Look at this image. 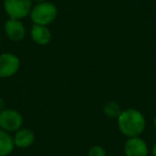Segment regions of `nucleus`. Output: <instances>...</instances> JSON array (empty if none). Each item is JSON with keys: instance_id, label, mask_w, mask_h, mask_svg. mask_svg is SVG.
Returning a JSON list of instances; mask_svg holds the SVG:
<instances>
[{"instance_id": "dca6fc26", "label": "nucleus", "mask_w": 156, "mask_h": 156, "mask_svg": "<svg viewBox=\"0 0 156 156\" xmlns=\"http://www.w3.org/2000/svg\"><path fill=\"white\" fill-rule=\"evenodd\" d=\"M154 128H155V130H156V117H155V119H154Z\"/></svg>"}, {"instance_id": "f03ea898", "label": "nucleus", "mask_w": 156, "mask_h": 156, "mask_svg": "<svg viewBox=\"0 0 156 156\" xmlns=\"http://www.w3.org/2000/svg\"><path fill=\"white\" fill-rule=\"evenodd\" d=\"M58 16V9L52 2L44 1V2L35 3L29 14L31 22L34 25L48 26L56 20Z\"/></svg>"}, {"instance_id": "9d476101", "label": "nucleus", "mask_w": 156, "mask_h": 156, "mask_svg": "<svg viewBox=\"0 0 156 156\" xmlns=\"http://www.w3.org/2000/svg\"><path fill=\"white\" fill-rule=\"evenodd\" d=\"M14 141L10 133L0 128V156H9L13 152Z\"/></svg>"}, {"instance_id": "f257e3e1", "label": "nucleus", "mask_w": 156, "mask_h": 156, "mask_svg": "<svg viewBox=\"0 0 156 156\" xmlns=\"http://www.w3.org/2000/svg\"><path fill=\"white\" fill-rule=\"evenodd\" d=\"M118 128L123 136L127 138L139 137L145 129V118L141 111L135 108L122 110L117 119Z\"/></svg>"}, {"instance_id": "f3484780", "label": "nucleus", "mask_w": 156, "mask_h": 156, "mask_svg": "<svg viewBox=\"0 0 156 156\" xmlns=\"http://www.w3.org/2000/svg\"><path fill=\"white\" fill-rule=\"evenodd\" d=\"M61 1H69V0H61Z\"/></svg>"}, {"instance_id": "f8f14e48", "label": "nucleus", "mask_w": 156, "mask_h": 156, "mask_svg": "<svg viewBox=\"0 0 156 156\" xmlns=\"http://www.w3.org/2000/svg\"><path fill=\"white\" fill-rule=\"evenodd\" d=\"M88 156H106V151L102 145H92L88 151Z\"/></svg>"}, {"instance_id": "6e6552de", "label": "nucleus", "mask_w": 156, "mask_h": 156, "mask_svg": "<svg viewBox=\"0 0 156 156\" xmlns=\"http://www.w3.org/2000/svg\"><path fill=\"white\" fill-rule=\"evenodd\" d=\"M30 37L33 43L39 46H46L51 42L52 34L47 26L42 25H32L30 29Z\"/></svg>"}, {"instance_id": "9b49d317", "label": "nucleus", "mask_w": 156, "mask_h": 156, "mask_svg": "<svg viewBox=\"0 0 156 156\" xmlns=\"http://www.w3.org/2000/svg\"><path fill=\"white\" fill-rule=\"evenodd\" d=\"M122 110L120 104L115 101H109L103 106V112L109 119H118L120 115H121Z\"/></svg>"}, {"instance_id": "423d86ee", "label": "nucleus", "mask_w": 156, "mask_h": 156, "mask_svg": "<svg viewBox=\"0 0 156 156\" xmlns=\"http://www.w3.org/2000/svg\"><path fill=\"white\" fill-rule=\"evenodd\" d=\"M125 156H149L150 150L147 141L139 137L127 138L123 147Z\"/></svg>"}, {"instance_id": "7ed1b4c3", "label": "nucleus", "mask_w": 156, "mask_h": 156, "mask_svg": "<svg viewBox=\"0 0 156 156\" xmlns=\"http://www.w3.org/2000/svg\"><path fill=\"white\" fill-rule=\"evenodd\" d=\"M32 9V0H3V10L9 18L20 20L27 17Z\"/></svg>"}, {"instance_id": "1a4fd4ad", "label": "nucleus", "mask_w": 156, "mask_h": 156, "mask_svg": "<svg viewBox=\"0 0 156 156\" xmlns=\"http://www.w3.org/2000/svg\"><path fill=\"white\" fill-rule=\"evenodd\" d=\"M13 141L15 147L18 149H28L32 147L35 141V134L32 129L27 127H22L14 133Z\"/></svg>"}, {"instance_id": "4468645a", "label": "nucleus", "mask_w": 156, "mask_h": 156, "mask_svg": "<svg viewBox=\"0 0 156 156\" xmlns=\"http://www.w3.org/2000/svg\"><path fill=\"white\" fill-rule=\"evenodd\" d=\"M151 153H152V155H153V156H156V143H154L153 147H152Z\"/></svg>"}, {"instance_id": "2eb2a0df", "label": "nucleus", "mask_w": 156, "mask_h": 156, "mask_svg": "<svg viewBox=\"0 0 156 156\" xmlns=\"http://www.w3.org/2000/svg\"><path fill=\"white\" fill-rule=\"evenodd\" d=\"M44 1H47V0H32V2H35V3L44 2Z\"/></svg>"}, {"instance_id": "a211bd4d", "label": "nucleus", "mask_w": 156, "mask_h": 156, "mask_svg": "<svg viewBox=\"0 0 156 156\" xmlns=\"http://www.w3.org/2000/svg\"><path fill=\"white\" fill-rule=\"evenodd\" d=\"M0 44H1V37H0Z\"/></svg>"}, {"instance_id": "ddd939ff", "label": "nucleus", "mask_w": 156, "mask_h": 156, "mask_svg": "<svg viewBox=\"0 0 156 156\" xmlns=\"http://www.w3.org/2000/svg\"><path fill=\"white\" fill-rule=\"evenodd\" d=\"M5 100H3L1 96H0V112L3 110V109H5Z\"/></svg>"}, {"instance_id": "0eeeda50", "label": "nucleus", "mask_w": 156, "mask_h": 156, "mask_svg": "<svg viewBox=\"0 0 156 156\" xmlns=\"http://www.w3.org/2000/svg\"><path fill=\"white\" fill-rule=\"evenodd\" d=\"M3 30L8 39L13 42H20L26 37V27L20 20L9 18L5 23Z\"/></svg>"}, {"instance_id": "39448f33", "label": "nucleus", "mask_w": 156, "mask_h": 156, "mask_svg": "<svg viewBox=\"0 0 156 156\" xmlns=\"http://www.w3.org/2000/svg\"><path fill=\"white\" fill-rule=\"evenodd\" d=\"M20 67V59L12 52L0 54V78H10L17 74Z\"/></svg>"}, {"instance_id": "20e7f679", "label": "nucleus", "mask_w": 156, "mask_h": 156, "mask_svg": "<svg viewBox=\"0 0 156 156\" xmlns=\"http://www.w3.org/2000/svg\"><path fill=\"white\" fill-rule=\"evenodd\" d=\"M24 118L16 109L5 108L0 112V128L8 133H15L23 127Z\"/></svg>"}]
</instances>
